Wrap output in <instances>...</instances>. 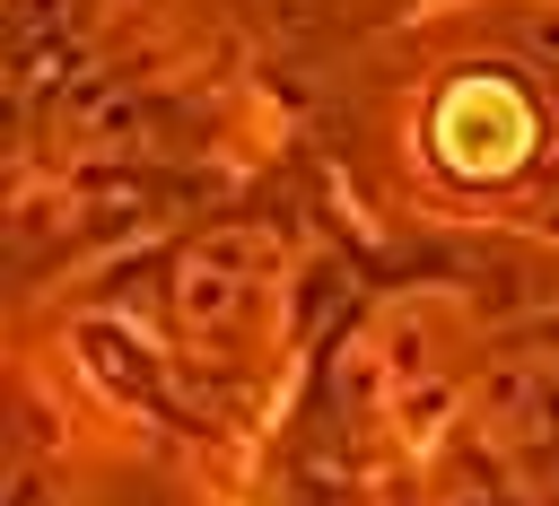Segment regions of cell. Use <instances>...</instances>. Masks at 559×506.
I'll list each match as a JSON object with an SVG mask.
<instances>
[{
    "mask_svg": "<svg viewBox=\"0 0 559 506\" xmlns=\"http://www.w3.org/2000/svg\"><path fill=\"white\" fill-rule=\"evenodd\" d=\"M524 140H533V113H524V96L498 87V79H463V87L437 105V148H445L454 166H472V174H507V166L524 157Z\"/></svg>",
    "mask_w": 559,
    "mask_h": 506,
    "instance_id": "cell-1",
    "label": "cell"
}]
</instances>
